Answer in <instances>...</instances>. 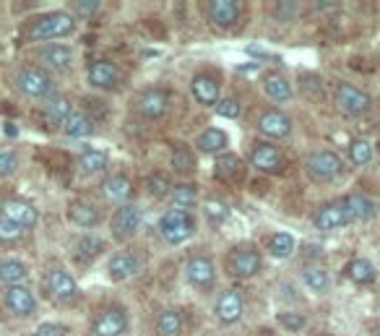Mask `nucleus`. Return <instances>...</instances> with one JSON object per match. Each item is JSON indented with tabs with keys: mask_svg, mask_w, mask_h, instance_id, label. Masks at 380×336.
Instances as JSON below:
<instances>
[{
	"mask_svg": "<svg viewBox=\"0 0 380 336\" xmlns=\"http://www.w3.org/2000/svg\"><path fill=\"white\" fill-rule=\"evenodd\" d=\"M76 21L71 13L57 11V13H45V16L31 18L24 27V36L31 42H45V39H60V36L73 34Z\"/></svg>",
	"mask_w": 380,
	"mask_h": 336,
	"instance_id": "f257e3e1",
	"label": "nucleus"
},
{
	"mask_svg": "<svg viewBox=\"0 0 380 336\" xmlns=\"http://www.w3.org/2000/svg\"><path fill=\"white\" fill-rule=\"evenodd\" d=\"M195 232V222L190 217V211H175L169 209L164 217L159 219V235L164 243L169 246H180L185 243L188 237H193Z\"/></svg>",
	"mask_w": 380,
	"mask_h": 336,
	"instance_id": "f03ea898",
	"label": "nucleus"
},
{
	"mask_svg": "<svg viewBox=\"0 0 380 336\" xmlns=\"http://www.w3.org/2000/svg\"><path fill=\"white\" fill-rule=\"evenodd\" d=\"M16 86H19L21 94L34 97V100H52V97H57L55 81L45 71H37V68H21L16 73Z\"/></svg>",
	"mask_w": 380,
	"mask_h": 336,
	"instance_id": "7ed1b4c3",
	"label": "nucleus"
},
{
	"mask_svg": "<svg viewBox=\"0 0 380 336\" xmlns=\"http://www.w3.org/2000/svg\"><path fill=\"white\" fill-rule=\"evenodd\" d=\"M227 269L237 279H251L260 271V253L253 246H237L227 255Z\"/></svg>",
	"mask_w": 380,
	"mask_h": 336,
	"instance_id": "20e7f679",
	"label": "nucleus"
},
{
	"mask_svg": "<svg viewBox=\"0 0 380 336\" xmlns=\"http://www.w3.org/2000/svg\"><path fill=\"white\" fill-rule=\"evenodd\" d=\"M334 100L344 115H365L370 109V94L354 83H339L334 91Z\"/></svg>",
	"mask_w": 380,
	"mask_h": 336,
	"instance_id": "39448f33",
	"label": "nucleus"
},
{
	"mask_svg": "<svg viewBox=\"0 0 380 336\" xmlns=\"http://www.w3.org/2000/svg\"><path fill=\"white\" fill-rule=\"evenodd\" d=\"M305 167H307V175L316 177V180H334L344 170L342 159H339L334 152H313V154L307 156Z\"/></svg>",
	"mask_w": 380,
	"mask_h": 336,
	"instance_id": "423d86ee",
	"label": "nucleus"
},
{
	"mask_svg": "<svg viewBox=\"0 0 380 336\" xmlns=\"http://www.w3.org/2000/svg\"><path fill=\"white\" fill-rule=\"evenodd\" d=\"M0 217L8 219V222H13V224H19V227H24V229H31L37 224L39 211L34 209L31 203H27V201L6 199L0 203Z\"/></svg>",
	"mask_w": 380,
	"mask_h": 336,
	"instance_id": "0eeeda50",
	"label": "nucleus"
},
{
	"mask_svg": "<svg viewBox=\"0 0 380 336\" xmlns=\"http://www.w3.org/2000/svg\"><path fill=\"white\" fill-rule=\"evenodd\" d=\"M45 290L47 295L52 297L55 302H68L76 297V279L71 276L68 271L63 269H52V271H47L45 276Z\"/></svg>",
	"mask_w": 380,
	"mask_h": 336,
	"instance_id": "6e6552de",
	"label": "nucleus"
},
{
	"mask_svg": "<svg viewBox=\"0 0 380 336\" xmlns=\"http://www.w3.org/2000/svg\"><path fill=\"white\" fill-rule=\"evenodd\" d=\"M94 334L97 336H120L128 328V313L122 308H104L92 323Z\"/></svg>",
	"mask_w": 380,
	"mask_h": 336,
	"instance_id": "1a4fd4ad",
	"label": "nucleus"
},
{
	"mask_svg": "<svg viewBox=\"0 0 380 336\" xmlns=\"http://www.w3.org/2000/svg\"><path fill=\"white\" fill-rule=\"evenodd\" d=\"M242 308H245V300H242V292L240 290H224L216 300V318L222 323H237L242 316Z\"/></svg>",
	"mask_w": 380,
	"mask_h": 336,
	"instance_id": "9d476101",
	"label": "nucleus"
},
{
	"mask_svg": "<svg viewBox=\"0 0 380 336\" xmlns=\"http://www.w3.org/2000/svg\"><path fill=\"white\" fill-rule=\"evenodd\" d=\"M185 274H188V282L198 287V290H209L216 279V271H213V264L209 255H193L185 266Z\"/></svg>",
	"mask_w": 380,
	"mask_h": 336,
	"instance_id": "9b49d317",
	"label": "nucleus"
},
{
	"mask_svg": "<svg viewBox=\"0 0 380 336\" xmlns=\"http://www.w3.org/2000/svg\"><path fill=\"white\" fill-rule=\"evenodd\" d=\"M139 224H141V211L128 203V206H120V209L112 214L110 229L118 240H125V237H130L139 229Z\"/></svg>",
	"mask_w": 380,
	"mask_h": 336,
	"instance_id": "f8f14e48",
	"label": "nucleus"
},
{
	"mask_svg": "<svg viewBox=\"0 0 380 336\" xmlns=\"http://www.w3.org/2000/svg\"><path fill=\"white\" fill-rule=\"evenodd\" d=\"M251 164L260 173H279L281 164H284V156H281V152L274 144H258L253 146Z\"/></svg>",
	"mask_w": 380,
	"mask_h": 336,
	"instance_id": "ddd939ff",
	"label": "nucleus"
},
{
	"mask_svg": "<svg viewBox=\"0 0 380 336\" xmlns=\"http://www.w3.org/2000/svg\"><path fill=\"white\" fill-rule=\"evenodd\" d=\"M169 107V100H167V91L162 89H148L141 94L139 100V115L146 120H157L162 118Z\"/></svg>",
	"mask_w": 380,
	"mask_h": 336,
	"instance_id": "4468645a",
	"label": "nucleus"
},
{
	"mask_svg": "<svg viewBox=\"0 0 380 336\" xmlns=\"http://www.w3.org/2000/svg\"><path fill=\"white\" fill-rule=\"evenodd\" d=\"M104 199L112 201V203H120V206H128V201L133 199V182H130L128 175H110L102 185Z\"/></svg>",
	"mask_w": 380,
	"mask_h": 336,
	"instance_id": "2eb2a0df",
	"label": "nucleus"
},
{
	"mask_svg": "<svg viewBox=\"0 0 380 336\" xmlns=\"http://www.w3.org/2000/svg\"><path fill=\"white\" fill-rule=\"evenodd\" d=\"M258 130L269 138H287L292 133V120L279 109H269V112L260 115Z\"/></svg>",
	"mask_w": 380,
	"mask_h": 336,
	"instance_id": "dca6fc26",
	"label": "nucleus"
},
{
	"mask_svg": "<svg viewBox=\"0 0 380 336\" xmlns=\"http://www.w3.org/2000/svg\"><path fill=\"white\" fill-rule=\"evenodd\" d=\"M141 269V258L136 250H120L110 258V276L115 282H122Z\"/></svg>",
	"mask_w": 380,
	"mask_h": 336,
	"instance_id": "f3484780",
	"label": "nucleus"
},
{
	"mask_svg": "<svg viewBox=\"0 0 380 336\" xmlns=\"http://www.w3.org/2000/svg\"><path fill=\"white\" fill-rule=\"evenodd\" d=\"M118 79H120V71L110 60H97V63L89 65V83L94 89H112L118 83Z\"/></svg>",
	"mask_w": 380,
	"mask_h": 336,
	"instance_id": "a211bd4d",
	"label": "nucleus"
},
{
	"mask_svg": "<svg viewBox=\"0 0 380 336\" xmlns=\"http://www.w3.org/2000/svg\"><path fill=\"white\" fill-rule=\"evenodd\" d=\"M6 308L13 316H31L34 308H37V300H34V295L27 287H8V292H6Z\"/></svg>",
	"mask_w": 380,
	"mask_h": 336,
	"instance_id": "6ab92c4d",
	"label": "nucleus"
},
{
	"mask_svg": "<svg viewBox=\"0 0 380 336\" xmlns=\"http://www.w3.org/2000/svg\"><path fill=\"white\" fill-rule=\"evenodd\" d=\"M190 91H193L195 100L209 107V105H219V91H222V86H219V81H216L213 76L201 73V76H195L193 79Z\"/></svg>",
	"mask_w": 380,
	"mask_h": 336,
	"instance_id": "aec40b11",
	"label": "nucleus"
},
{
	"mask_svg": "<svg viewBox=\"0 0 380 336\" xmlns=\"http://www.w3.org/2000/svg\"><path fill=\"white\" fill-rule=\"evenodd\" d=\"M209 16H211L216 27L230 29L237 21V16H240V3H234V0H213V3H209Z\"/></svg>",
	"mask_w": 380,
	"mask_h": 336,
	"instance_id": "412c9836",
	"label": "nucleus"
},
{
	"mask_svg": "<svg viewBox=\"0 0 380 336\" xmlns=\"http://www.w3.org/2000/svg\"><path fill=\"white\" fill-rule=\"evenodd\" d=\"M316 227L318 229H339L349 222V214L344 209V201L342 203H331V206H323V209L316 214Z\"/></svg>",
	"mask_w": 380,
	"mask_h": 336,
	"instance_id": "4be33fe9",
	"label": "nucleus"
},
{
	"mask_svg": "<svg viewBox=\"0 0 380 336\" xmlns=\"http://www.w3.org/2000/svg\"><path fill=\"white\" fill-rule=\"evenodd\" d=\"M344 209L349 214V222H367V219L375 217V203L367 196H360V193L346 196L344 199Z\"/></svg>",
	"mask_w": 380,
	"mask_h": 336,
	"instance_id": "5701e85b",
	"label": "nucleus"
},
{
	"mask_svg": "<svg viewBox=\"0 0 380 336\" xmlns=\"http://www.w3.org/2000/svg\"><path fill=\"white\" fill-rule=\"evenodd\" d=\"M39 60L50 65V68H55V71H65L73 60V53H71V47L65 45H45L39 47Z\"/></svg>",
	"mask_w": 380,
	"mask_h": 336,
	"instance_id": "b1692460",
	"label": "nucleus"
},
{
	"mask_svg": "<svg viewBox=\"0 0 380 336\" xmlns=\"http://www.w3.org/2000/svg\"><path fill=\"white\" fill-rule=\"evenodd\" d=\"M99 209L92 206L89 201H73L71 206H68V219L78 224V227H94V224H99Z\"/></svg>",
	"mask_w": 380,
	"mask_h": 336,
	"instance_id": "393cba45",
	"label": "nucleus"
},
{
	"mask_svg": "<svg viewBox=\"0 0 380 336\" xmlns=\"http://www.w3.org/2000/svg\"><path fill=\"white\" fill-rule=\"evenodd\" d=\"M42 118H45V123L50 128L65 126V120L71 118V102L65 100V97H52V100H47Z\"/></svg>",
	"mask_w": 380,
	"mask_h": 336,
	"instance_id": "a878e982",
	"label": "nucleus"
},
{
	"mask_svg": "<svg viewBox=\"0 0 380 336\" xmlns=\"http://www.w3.org/2000/svg\"><path fill=\"white\" fill-rule=\"evenodd\" d=\"M198 203V191L195 185H175L169 193V206L175 211H190Z\"/></svg>",
	"mask_w": 380,
	"mask_h": 336,
	"instance_id": "bb28decb",
	"label": "nucleus"
},
{
	"mask_svg": "<svg viewBox=\"0 0 380 336\" xmlns=\"http://www.w3.org/2000/svg\"><path fill=\"white\" fill-rule=\"evenodd\" d=\"M183 313H177V310H162L157 316V334L159 336H177L183 331Z\"/></svg>",
	"mask_w": 380,
	"mask_h": 336,
	"instance_id": "cd10ccee",
	"label": "nucleus"
},
{
	"mask_svg": "<svg viewBox=\"0 0 380 336\" xmlns=\"http://www.w3.org/2000/svg\"><path fill=\"white\" fill-rule=\"evenodd\" d=\"M63 130L71 138H84V136H92L94 133V123L86 112H71V118L65 120Z\"/></svg>",
	"mask_w": 380,
	"mask_h": 336,
	"instance_id": "c85d7f7f",
	"label": "nucleus"
},
{
	"mask_svg": "<svg viewBox=\"0 0 380 336\" xmlns=\"http://www.w3.org/2000/svg\"><path fill=\"white\" fill-rule=\"evenodd\" d=\"M195 146H198L201 152H209V154H213V152H222V149H227V133H224V130H219V128H206L204 133L198 136Z\"/></svg>",
	"mask_w": 380,
	"mask_h": 336,
	"instance_id": "c756f323",
	"label": "nucleus"
},
{
	"mask_svg": "<svg viewBox=\"0 0 380 336\" xmlns=\"http://www.w3.org/2000/svg\"><path fill=\"white\" fill-rule=\"evenodd\" d=\"M73 250H76V255H78V261H94V258L104 250V243H102V237L84 235V237H78V243H76Z\"/></svg>",
	"mask_w": 380,
	"mask_h": 336,
	"instance_id": "7c9ffc66",
	"label": "nucleus"
},
{
	"mask_svg": "<svg viewBox=\"0 0 380 336\" xmlns=\"http://www.w3.org/2000/svg\"><path fill=\"white\" fill-rule=\"evenodd\" d=\"M27 279V266L21 261H0V282L10 284V287H21V282Z\"/></svg>",
	"mask_w": 380,
	"mask_h": 336,
	"instance_id": "2f4dec72",
	"label": "nucleus"
},
{
	"mask_svg": "<svg viewBox=\"0 0 380 336\" xmlns=\"http://www.w3.org/2000/svg\"><path fill=\"white\" fill-rule=\"evenodd\" d=\"M263 89H266V97L271 102H279V105L292 97V86H289V81L284 76H269L266 83H263Z\"/></svg>",
	"mask_w": 380,
	"mask_h": 336,
	"instance_id": "473e14b6",
	"label": "nucleus"
},
{
	"mask_svg": "<svg viewBox=\"0 0 380 336\" xmlns=\"http://www.w3.org/2000/svg\"><path fill=\"white\" fill-rule=\"evenodd\" d=\"M269 253L276 255V258H289V255L295 253V246L297 240L295 235H289V232H276V235L269 237Z\"/></svg>",
	"mask_w": 380,
	"mask_h": 336,
	"instance_id": "72a5a7b5",
	"label": "nucleus"
},
{
	"mask_svg": "<svg viewBox=\"0 0 380 336\" xmlns=\"http://www.w3.org/2000/svg\"><path fill=\"white\" fill-rule=\"evenodd\" d=\"M107 162H110V156L104 154V152H99V149H86V152H81V156H78L81 170L89 175L102 173L104 167H107Z\"/></svg>",
	"mask_w": 380,
	"mask_h": 336,
	"instance_id": "f704fd0d",
	"label": "nucleus"
},
{
	"mask_svg": "<svg viewBox=\"0 0 380 336\" xmlns=\"http://www.w3.org/2000/svg\"><path fill=\"white\" fill-rule=\"evenodd\" d=\"M346 274H349V279L357 284H367L375 279V269H372V264L367 258H354L352 264H349V269H346Z\"/></svg>",
	"mask_w": 380,
	"mask_h": 336,
	"instance_id": "c9c22d12",
	"label": "nucleus"
},
{
	"mask_svg": "<svg viewBox=\"0 0 380 336\" xmlns=\"http://www.w3.org/2000/svg\"><path fill=\"white\" fill-rule=\"evenodd\" d=\"M216 175L222 180H234L242 175V162L234 154H222L216 159Z\"/></svg>",
	"mask_w": 380,
	"mask_h": 336,
	"instance_id": "e433bc0d",
	"label": "nucleus"
},
{
	"mask_svg": "<svg viewBox=\"0 0 380 336\" xmlns=\"http://www.w3.org/2000/svg\"><path fill=\"white\" fill-rule=\"evenodd\" d=\"M302 282H305L313 292H325L328 290V284H331V276H328V271L321 269V266H310V269L302 271Z\"/></svg>",
	"mask_w": 380,
	"mask_h": 336,
	"instance_id": "4c0bfd02",
	"label": "nucleus"
},
{
	"mask_svg": "<svg viewBox=\"0 0 380 336\" xmlns=\"http://www.w3.org/2000/svg\"><path fill=\"white\" fill-rule=\"evenodd\" d=\"M349 159H352L354 164H360V167L370 164L372 162V144L370 141H365V138H354L352 144H349Z\"/></svg>",
	"mask_w": 380,
	"mask_h": 336,
	"instance_id": "58836bf2",
	"label": "nucleus"
},
{
	"mask_svg": "<svg viewBox=\"0 0 380 336\" xmlns=\"http://www.w3.org/2000/svg\"><path fill=\"white\" fill-rule=\"evenodd\" d=\"M204 214H206V219H209V222H213V224H222V222H227V219H230V206H227L224 201H219V199H206Z\"/></svg>",
	"mask_w": 380,
	"mask_h": 336,
	"instance_id": "ea45409f",
	"label": "nucleus"
},
{
	"mask_svg": "<svg viewBox=\"0 0 380 336\" xmlns=\"http://www.w3.org/2000/svg\"><path fill=\"white\" fill-rule=\"evenodd\" d=\"M146 188H148V193H151L154 199H164V196L169 199V193H172L169 177H167V175H162V173H151V175H148Z\"/></svg>",
	"mask_w": 380,
	"mask_h": 336,
	"instance_id": "a19ab883",
	"label": "nucleus"
},
{
	"mask_svg": "<svg viewBox=\"0 0 380 336\" xmlns=\"http://www.w3.org/2000/svg\"><path fill=\"white\" fill-rule=\"evenodd\" d=\"M24 235H27V229L0 217V243H3V246H13V243H19Z\"/></svg>",
	"mask_w": 380,
	"mask_h": 336,
	"instance_id": "79ce46f5",
	"label": "nucleus"
},
{
	"mask_svg": "<svg viewBox=\"0 0 380 336\" xmlns=\"http://www.w3.org/2000/svg\"><path fill=\"white\" fill-rule=\"evenodd\" d=\"M172 167H175L177 173H193L195 170V156L190 154V149L188 146H177L175 154H172Z\"/></svg>",
	"mask_w": 380,
	"mask_h": 336,
	"instance_id": "37998d69",
	"label": "nucleus"
},
{
	"mask_svg": "<svg viewBox=\"0 0 380 336\" xmlns=\"http://www.w3.org/2000/svg\"><path fill=\"white\" fill-rule=\"evenodd\" d=\"M19 170V156L16 152H0V177H8Z\"/></svg>",
	"mask_w": 380,
	"mask_h": 336,
	"instance_id": "c03bdc74",
	"label": "nucleus"
},
{
	"mask_svg": "<svg viewBox=\"0 0 380 336\" xmlns=\"http://www.w3.org/2000/svg\"><path fill=\"white\" fill-rule=\"evenodd\" d=\"M216 112H219L222 118L234 120V118H237V115H240V102L234 100V97H227V100H219V105H216Z\"/></svg>",
	"mask_w": 380,
	"mask_h": 336,
	"instance_id": "a18cd8bd",
	"label": "nucleus"
},
{
	"mask_svg": "<svg viewBox=\"0 0 380 336\" xmlns=\"http://www.w3.org/2000/svg\"><path fill=\"white\" fill-rule=\"evenodd\" d=\"M279 323L289 331H300V328H305V316H300V313H279Z\"/></svg>",
	"mask_w": 380,
	"mask_h": 336,
	"instance_id": "49530a36",
	"label": "nucleus"
},
{
	"mask_svg": "<svg viewBox=\"0 0 380 336\" xmlns=\"http://www.w3.org/2000/svg\"><path fill=\"white\" fill-rule=\"evenodd\" d=\"M76 8H78L81 16H92V13H97V11L102 8V3H97V0H84V3H78Z\"/></svg>",
	"mask_w": 380,
	"mask_h": 336,
	"instance_id": "de8ad7c7",
	"label": "nucleus"
},
{
	"mask_svg": "<svg viewBox=\"0 0 380 336\" xmlns=\"http://www.w3.org/2000/svg\"><path fill=\"white\" fill-rule=\"evenodd\" d=\"M34 336H65V331L60 326H52V323H42V326L34 331Z\"/></svg>",
	"mask_w": 380,
	"mask_h": 336,
	"instance_id": "09e8293b",
	"label": "nucleus"
},
{
	"mask_svg": "<svg viewBox=\"0 0 380 336\" xmlns=\"http://www.w3.org/2000/svg\"><path fill=\"white\" fill-rule=\"evenodd\" d=\"M297 13V3H279L276 6V16L279 18H292Z\"/></svg>",
	"mask_w": 380,
	"mask_h": 336,
	"instance_id": "8fccbe9b",
	"label": "nucleus"
},
{
	"mask_svg": "<svg viewBox=\"0 0 380 336\" xmlns=\"http://www.w3.org/2000/svg\"><path fill=\"white\" fill-rule=\"evenodd\" d=\"M6 130H8V136H16V126H10V123H8V126H6Z\"/></svg>",
	"mask_w": 380,
	"mask_h": 336,
	"instance_id": "3c124183",
	"label": "nucleus"
},
{
	"mask_svg": "<svg viewBox=\"0 0 380 336\" xmlns=\"http://www.w3.org/2000/svg\"><path fill=\"white\" fill-rule=\"evenodd\" d=\"M378 336H380V328H378Z\"/></svg>",
	"mask_w": 380,
	"mask_h": 336,
	"instance_id": "603ef678",
	"label": "nucleus"
}]
</instances>
